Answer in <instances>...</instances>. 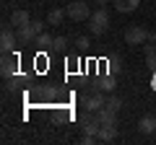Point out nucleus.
<instances>
[{"label":"nucleus","instance_id":"f257e3e1","mask_svg":"<svg viewBox=\"0 0 156 145\" xmlns=\"http://www.w3.org/2000/svg\"><path fill=\"white\" fill-rule=\"evenodd\" d=\"M107 26H109V13H107L104 5H99V11H94L91 18H89V31L94 34V36H101V34L107 31Z\"/></svg>","mask_w":156,"mask_h":145},{"label":"nucleus","instance_id":"f03ea898","mask_svg":"<svg viewBox=\"0 0 156 145\" xmlns=\"http://www.w3.org/2000/svg\"><path fill=\"white\" fill-rule=\"evenodd\" d=\"M65 11H68V18L76 21V23L89 21L91 18V11H89V3H86V0H73V3H68Z\"/></svg>","mask_w":156,"mask_h":145},{"label":"nucleus","instance_id":"7ed1b4c3","mask_svg":"<svg viewBox=\"0 0 156 145\" xmlns=\"http://www.w3.org/2000/svg\"><path fill=\"white\" fill-rule=\"evenodd\" d=\"M148 42V29H143V26H128L125 29V44H130V47H138V44H146Z\"/></svg>","mask_w":156,"mask_h":145},{"label":"nucleus","instance_id":"20e7f679","mask_svg":"<svg viewBox=\"0 0 156 145\" xmlns=\"http://www.w3.org/2000/svg\"><path fill=\"white\" fill-rule=\"evenodd\" d=\"M104 104H107V99H104V91H99V88H96L94 93L83 96V109H86V112H99V109H101Z\"/></svg>","mask_w":156,"mask_h":145},{"label":"nucleus","instance_id":"39448f33","mask_svg":"<svg viewBox=\"0 0 156 145\" xmlns=\"http://www.w3.org/2000/svg\"><path fill=\"white\" fill-rule=\"evenodd\" d=\"M18 44V36H16V29H3V36H0V49H3V55H11L13 49H16Z\"/></svg>","mask_w":156,"mask_h":145},{"label":"nucleus","instance_id":"423d86ee","mask_svg":"<svg viewBox=\"0 0 156 145\" xmlns=\"http://www.w3.org/2000/svg\"><path fill=\"white\" fill-rule=\"evenodd\" d=\"M16 36H18V44L21 47H29V44H34L37 42V29H34V23H26V26H21V29H16Z\"/></svg>","mask_w":156,"mask_h":145},{"label":"nucleus","instance_id":"0eeeda50","mask_svg":"<svg viewBox=\"0 0 156 145\" xmlns=\"http://www.w3.org/2000/svg\"><path fill=\"white\" fill-rule=\"evenodd\" d=\"M0 72H3V78H13L18 72V60L11 55H3V62H0Z\"/></svg>","mask_w":156,"mask_h":145},{"label":"nucleus","instance_id":"6e6552de","mask_svg":"<svg viewBox=\"0 0 156 145\" xmlns=\"http://www.w3.org/2000/svg\"><path fill=\"white\" fill-rule=\"evenodd\" d=\"M138 130H140V135H154V132H156V117H154V114H146V117H140Z\"/></svg>","mask_w":156,"mask_h":145},{"label":"nucleus","instance_id":"1a4fd4ad","mask_svg":"<svg viewBox=\"0 0 156 145\" xmlns=\"http://www.w3.org/2000/svg\"><path fill=\"white\" fill-rule=\"evenodd\" d=\"M26 23H31V18H29L26 11H21V8H18V11L11 13V26H13V29H21V26H26Z\"/></svg>","mask_w":156,"mask_h":145},{"label":"nucleus","instance_id":"9d476101","mask_svg":"<svg viewBox=\"0 0 156 145\" xmlns=\"http://www.w3.org/2000/svg\"><path fill=\"white\" fill-rule=\"evenodd\" d=\"M115 137H117V122L101 124V130H99V140H101V143H112Z\"/></svg>","mask_w":156,"mask_h":145},{"label":"nucleus","instance_id":"9b49d317","mask_svg":"<svg viewBox=\"0 0 156 145\" xmlns=\"http://www.w3.org/2000/svg\"><path fill=\"white\" fill-rule=\"evenodd\" d=\"M26 83V75H23V72H16V75H13V78H5V91H18L21 88V86Z\"/></svg>","mask_w":156,"mask_h":145},{"label":"nucleus","instance_id":"f8f14e48","mask_svg":"<svg viewBox=\"0 0 156 145\" xmlns=\"http://www.w3.org/2000/svg\"><path fill=\"white\" fill-rule=\"evenodd\" d=\"M138 3L140 0H115V8H117V13H133L138 8Z\"/></svg>","mask_w":156,"mask_h":145},{"label":"nucleus","instance_id":"ddd939ff","mask_svg":"<svg viewBox=\"0 0 156 145\" xmlns=\"http://www.w3.org/2000/svg\"><path fill=\"white\" fill-rule=\"evenodd\" d=\"M68 16V11H62V8H52L50 13H47V23H52V26H57V23L62 21V18Z\"/></svg>","mask_w":156,"mask_h":145},{"label":"nucleus","instance_id":"4468645a","mask_svg":"<svg viewBox=\"0 0 156 145\" xmlns=\"http://www.w3.org/2000/svg\"><path fill=\"white\" fill-rule=\"evenodd\" d=\"M96 88L104 91V93L115 91V78H112V75H104V78H99V80H96Z\"/></svg>","mask_w":156,"mask_h":145},{"label":"nucleus","instance_id":"2eb2a0df","mask_svg":"<svg viewBox=\"0 0 156 145\" xmlns=\"http://www.w3.org/2000/svg\"><path fill=\"white\" fill-rule=\"evenodd\" d=\"M52 42H55V36H50V34L42 31V34L37 36V42H34V44H37L39 49H52Z\"/></svg>","mask_w":156,"mask_h":145},{"label":"nucleus","instance_id":"dca6fc26","mask_svg":"<svg viewBox=\"0 0 156 145\" xmlns=\"http://www.w3.org/2000/svg\"><path fill=\"white\" fill-rule=\"evenodd\" d=\"M104 106H107V109H109V112H115V114H117V112H120V109H122L125 104H122V99H120V96H109Z\"/></svg>","mask_w":156,"mask_h":145},{"label":"nucleus","instance_id":"f3484780","mask_svg":"<svg viewBox=\"0 0 156 145\" xmlns=\"http://www.w3.org/2000/svg\"><path fill=\"white\" fill-rule=\"evenodd\" d=\"M65 47H68L65 36H55V42H52V52H65Z\"/></svg>","mask_w":156,"mask_h":145},{"label":"nucleus","instance_id":"a211bd4d","mask_svg":"<svg viewBox=\"0 0 156 145\" xmlns=\"http://www.w3.org/2000/svg\"><path fill=\"white\" fill-rule=\"evenodd\" d=\"M143 47V55L148 57V55H156V42H146V44H140Z\"/></svg>","mask_w":156,"mask_h":145},{"label":"nucleus","instance_id":"6ab92c4d","mask_svg":"<svg viewBox=\"0 0 156 145\" xmlns=\"http://www.w3.org/2000/svg\"><path fill=\"white\" fill-rule=\"evenodd\" d=\"M146 65H148L151 72H156V55H148V57H146Z\"/></svg>","mask_w":156,"mask_h":145},{"label":"nucleus","instance_id":"aec40b11","mask_svg":"<svg viewBox=\"0 0 156 145\" xmlns=\"http://www.w3.org/2000/svg\"><path fill=\"white\" fill-rule=\"evenodd\" d=\"M76 44H78V49H86V47H89V36H78Z\"/></svg>","mask_w":156,"mask_h":145},{"label":"nucleus","instance_id":"412c9836","mask_svg":"<svg viewBox=\"0 0 156 145\" xmlns=\"http://www.w3.org/2000/svg\"><path fill=\"white\" fill-rule=\"evenodd\" d=\"M31 23H34V29H37V34L44 31V23H42V21H31Z\"/></svg>","mask_w":156,"mask_h":145},{"label":"nucleus","instance_id":"4be33fe9","mask_svg":"<svg viewBox=\"0 0 156 145\" xmlns=\"http://www.w3.org/2000/svg\"><path fill=\"white\" fill-rule=\"evenodd\" d=\"M151 88H154V91H156V72H154V83H151Z\"/></svg>","mask_w":156,"mask_h":145}]
</instances>
